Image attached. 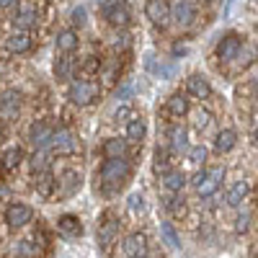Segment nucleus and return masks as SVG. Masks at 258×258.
Masks as SVG:
<instances>
[{
    "instance_id": "1",
    "label": "nucleus",
    "mask_w": 258,
    "mask_h": 258,
    "mask_svg": "<svg viewBox=\"0 0 258 258\" xmlns=\"http://www.w3.org/2000/svg\"><path fill=\"white\" fill-rule=\"evenodd\" d=\"M101 176V186H103V194H114L119 191L129 178H132V165H129L126 158H111L106 160L98 170Z\"/></svg>"
},
{
    "instance_id": "2",
    "label": "nucleus",
    "mask_w": 258,
    "mask_h": 258,
    "mask_svg": "<svg viewBox=\"0 0 258 258\" xmlns=\"http://www.w3.org/2000/svg\"><path fill=\"white\" fill-rule=\"evenodd\" d=\"M222 178H225V168H222V165H214V168L199 170V173L194 176L191 186L197 188V194H199L202 199H209V197H214V194H217Z\"/></svg>"
},
{
    "instance_id": "3",
    "label": "nucleus",
    "mask_w": 258,
    "mask_h": 258,
    "mask_svg": "<svg viewBox=\"0 0 258 258\" xmlns=\"http://www.w3.org/2000/svg\"><path fill=\"white\" fill-rule=\"evenodd\" d=\"M98 96H101V85L91 78H80L68 85V98L75 106H91L93 101H98Z\"/></svg>"
},
{
    "instance_id": "4",
    "label": "nucleus",
    "mask_w": 258,
    "mask_h": 258,
    "mask_svg": "<svg viewBox=\"0 0 258 258\" xmlns=\"http://www.w3.org/2000/svg\"><path fill=\"white\" fill-rule=\"evenodd\" d=\"M101 13L106 18V24H111L116 29H124L132 21V8H129L126 0H106L101 6Z\"/></svg>"
},
{
    "instance_id": "5",
    "label": "nucleus",
    "mask_w": 258,
    "mask_h": 258,
    "mask_svg": "<svg viewBox=\"0 0 258 258\" xmlns=\"http://www.w3.org/2000/svg\"><path fill=\"white\" fill-rule=\"evenodd\" d=\"M119 227H121V222L116 220V214L103 212L101 225H98V248L101 250H111V245L119 240Z\"/></svg>"
},
{
    "instance_id": "6",
    "label": "nucleus",
    "mask_w": 258,
    "mask_h": 258,
    "mask_svg": "<svg viewBox=\"0 0 258 258\" xmlns=\"http://www.w3.org/2000/svg\"><path fill=\"white\" fill-rule=\"evenodd\" d=\"M49 153L52 155H59V158H68V155H75L80 150V142L78 137L70 132V129H57V132L52 135V142H49Z\"/></svg>"
},
{
    "instance_id": "7",
    "label": "nucleus",
    "mask_w": 258,
    "mask_h": 258,
    "mask_svg": "<svg viewBox=\"0 0 258 258\" xmlns=\"http://www.w3.org/2000/svg\"><path fill=\"white\" fill-rule=\"evenodd\" d=\"M52 135H54V129H52V124L44 121V119H36V121L29 126V142L36 147V153H44V150L49 147Z\"/></svg>"
},
{
    "instance_id": "8",
    "label": "nucleus",
    "mask_w": 258,
    "mask_h": 258,
    "mask_svg": "<svg viewBox=\"0 0 258 258\" xmlns=\"http://www.w3.org/2000/svg\"><path fill=\"white\" fill-rule=\"evenodd\" d=\"M150 250V240L145 232H132L126 235L124 243H121V255L124 258H145Z\"/></svg>"
},
{
    "instance_id": "9",
    "label": "nucleus",
    "mask_w": 258,
    "mask_h": 258,
    "mask_svg": "<svg viewBox=\"0 0 258 258\" xmlns=\"http://www.w3.org/2000/svg\"><path fill=\"white\" fill-rule=\"evenodd\" d=\"M21 109H24V93L21 91H6L0 96V116L13 121L21 116Z\"/></svg>"
},
{
    "instance_id": "10",
    "label": "nucleus",
    "mask_w": 258,
    "mask_h": 258,
    "mask_svg": "<svg viewBox=\"0 0 258 258\" xmlns=\"http://www.w3.org/2000/svg\"><path fill=\"white\" fill-rule=\"evenodd\" d=\"M145 16L153 21L158 29H165L170 24V6H168V0H147Z\"/></svg>"
},
{
    "instance_id": "11",
    "label": "nucleus",
    "mask_w": 258,
    "mask_h": 258,
    "mask_svg": "<svg viewBox=\"0 0 258 258\" xmlns=\"http://www.w3.org/2000/svg\"><path fill=\"white\" fill-rule=\"evenodd\" d=\"M31 220H34V209L29 204H24V202H13L6 209V222L11 227H26Z\"/></svg>"
},
{
    "instance_id": "12",
    "label": "nucleus",
    "mask_w": 258,
    "mask_h": 258,
    "mask_svg": "<svg viewBox=\"0 0 258 258\" xmlns=\"http://www.w3.org/2000/svg\"><path fill=\"white\" fill-rule=\"evenodd\" d=\"M13 21H16V26H18L21 31H29L31 26L39 24V8H36L34 3H18Z\"/></svg>"
},
{
    "instance_id": "13",
    "label": "nucleus",
    "mask_w": 258,
    "mask_h": 258,
    "mask_svg": "<svg viewBox=\"0 0 258 258\" xmlns=\"http://www.w3.org/2000/svg\"><path fill=\"white\" fill-rule=\"evenodd\" d=\"M80 186H83V176H80V170H75V168H68L59 176V181H57L59 197H75V194L80 191Z\"/></svg>"
},
{
    "instance_id": "14",
    "label": "nucleus",
    "mask_w": 258,
    "mask_h": 258,
    "mask_svg": "<svg viewBox=\"0 0 258 258\" xmlns=\"http://www.w3.org/2000/svg\"><path fill=\"white\" fill-rule=\"evenodd\" d=\"M6 49H8L11 54H26V52L34 49V36H31L29 31H21V29H18V31L8 34Z\"/></svg>"
},
{
    "instance_id": "15",
    "label": "nucleus",
    "mask_w": 258,
    "mask_h": 258,
    "mask_svg": "<svg viewBox=\"0 0 258 258\" xmlns=\"http://www.w3.org/2000/svg\"><path fill=\"white\" fill-rule=\"evenodd\" d=\"M194 16H197V11H194L191 0H176V3L170 6V21H176L178 26H191Z\"/></svg>"
},
{
    "instance_id": "16",
    "label": "nucleus",
    "mask_w": 258,
    "mask_h": 258,
    "mask_svg": "<svg viewBox=\"0 0 258 258\" xmlns=\"http://www.w3.org/2000/svg\"><path fill=\"white\" fill-rule=\"evenodd\" d=\"M34 188H36V194H39L41 199H49L52 194L57 191V178H54V173H52L49 168H44V170H39V173H36Z\"/></svg>"
},
{
    "instance_id": "17",
    "label": "nucleus",
    "mask_w": 258,
    "mask_h": 258,
    "mask_svg": "<svg viewBox=\"0 0 258 258\" xmlns=\"http://www.w3.org/2000/svg\"><path fill=\"white\" fill-rule=\"evenodd\" d=\"M240 47H243V39L238 34H227V36H222V41L217 44V57L222 62H230L235 54L240 52Z\"/></svg>"
},
{
    "instance_id": "18",
    "label": "nucleus",
    "mask_w": 258,
    "mask_h": 258,
    "mask_svg": "<svg viewBox=\"0 0 258 258\" xmlns=\"http://www.w3.org/2000/svg\"><path fill=\"white\" fill-rule=\"evenodd\" d=\"M54 47H57L62 54L75 52V49L80 47V36H78V31H75V29H62V31H57V36H54Z\"/></svg>"
},
{
    "instance_id": "19",
    "label": "nucleus",
    "mask_w": 258,
    "mask_h": 258,
    "mask_svg": "<svg viewBox=\"0 0 258 258\" xmlns=\"http://www.w3.org/2000/svg\"><path fill=\"white\" fill-rule=\"evenodd\" d=\"M186 91H188V96L204 101V98L212 96V85H209V80L202 78V75H191V78L186 80Z\"/></svg>"
},
{
    "instance_id": "20",
    "label": "nucleus",
    "mask_w": 258,
    "mask_h": 258,
    "mask_svg": "<svg viewBox=\"0 0 258 258\" xmlns=\"http://www.w3.org/2000/svg\"><path fill=\"white\" fill-rule=\"evenodd\" d=\"M57 230L64 235V238H80L83 235V225H80V220L75 217V214H62V217L57 220Z\"/></svg>"
},
{
    "instance_id": "21",
    "label": "nucleus",
    "mask_w": 258,
    "mask_h": 258,
    "mask_svg": "<svg viewBox=\"0 0 258 258\" xmlns=\"http://www.w3.org/2000/svg\"><path fill=\"white\" fill-rule=\"evenodd\" d=\"M73 70H75V59H73L70 54H59V57L54 59L52 73H54V78H57L59 83H68V80L73 78Z\"/></svg>"
},
{
    "instance_id": "22",
    "label": "nucleus",
    "mask_w": 258,
    "mask_h": 258,
    "mask_svg": "<svg viewBox=\"0 0 258 258\" xmlns=\"http://www.w3.org/2000/svg\"><path fill=\"white\" fill-rule=\"evenodd\" d=\"M145 135H147L145 119H142V116H129V121H126V142H132V145H142Z\"/></svg>"
},
{
    "instance_id": "23",
    "label": "nucleus",
    "mask_w": 258,
    "mask_h": 258,
    "mask_svg": "<svg viewBox=\"0 0 258 258\" xmlns=\"http://www.w3.org/2000/svg\"><path fill=\"white\" fill-rule=\"evenodd\" d=\"M126 140L121 137H109V140H103V147H101V153L106 155V160H111V158H126Z\"/></svg>"
},
{
    "instance_id": "24",
    "label": "nucleus",
    "mask_w": 258,
    "mask_h": 258,
    "mask_svg": "<svg viewBox=\"0 0 258 258\" xmlns=\"http://www.w3.org/2000/svg\"><path fill=\"white\" fill-rule=\"evenodd\" d=\"M250 194V183L245 181V178H240V181H235L232 183V188L227 191V207H240L243 202H245V197Z\"/></svg>"
},
{
    "instance_id": "25",
    "label": "nucleus",
    "mask_w": 258,
    "mask_h": 258,
    "mask_svg": "<svg viewBox=\"0 0 258 258\" xmlns=\"http://www.w3.org/2000/svg\"><path fill=\"white\" fill-rule=\"evenodd\" d=\"M163 186L170 194H181L183 186H186V173H183L181 168H170L168 173H163Z\"/></svg>"
},
{
    "instance_id": "26",
    "label": "nucleus",
    "mask_w": 258,
    "mask_h": 258,
    "mask_svg": "<svg viewBox=\"0 0 258 258\" xmlns=\"http://www.w3.org/2000/svg\"><path fill=\"white\" fill-rule=\"evenodd\" d=\"M235 145H238V132H235V129H222V132H217V137H214V150H217V153H230Z\"/></svg>"
},
{
    "instance_id": "27",
    "label": "nucleus",
    "mask_w": 258,
    "mask_h": 258,
    "mask_svg": "<svg viewBox=\"0 0 258 258\" xmlns=\"http://www.w3.org/2000/svg\"><path fill=\"white\" fill-rule=\"evenodd\" d=\"M188 109H191V106H188V98H186L183 93H173V96L168 98V114H170V116L181 119V116L188 114Z\"/></svg>"
},
{
    "instance_id": "28",
    "label": "nucleus",
    "mask_w": 258,
    "mask_h": 258,
    "mask_svg": "<svg viewBox=\"0 0 258 258\" xmlns=\"http://www.w3.org/2000/svg\"><path fill=\"white\" fill-rule=\"evenodd\" d=\"M160 238H163V243H165V245H168L170 250L181 248V238H178L176 227L170 225V222H160Z\"/></svg>"
},
{
    "instance_id": "29",
    "label": "nucleus",
    "mask_w": 258,
    "mask_h": 258,
    "mask_svg": "<svg viewBox=\"0 0 258 258\" xmlns=\"http://www.w3.org/2000/svg\"><path fill=\"white\" fill-rule=\"evenodd\" d=\"M21 160H24V150L21 147H8L3 153V158H0V163H3L6 170H16L21 165Z\"/></svg>"
},
{
    "instance_id": "30",
    "label": "nucleus",
    "mask_w": 258,
    "mask_h": 258,
    "mask_svg": "<svg viewBox=\"0 0 258 258\" xmlns=\"http://www.w3.org/2000/svg\"><path fill=\"white\" fill-rule=\"evenodd\" d=\"M170 147H173V150H188V132H186V126L176 124L173 129H170Z\"/></svg>"
},
{
    "instance_id": "31",
    "label": "nucleus",
    "mask_w": 258,
    "mask_h": 258,
    "mask_svg": "<svg viewBox=\"0 0 258 258\" xmlns=\"http://www.w3.org/2000/svg\"><path fill=\"white\" fill-rule=\"evenodd\" d=\"M253 59H255V49H253V47H240V52L235 54L230 62H235V68H232V70L238 73V70H245Z\"/></svg>"
},
{
    "instance_id": "32",
    "label": "nucleus",
    "mask_w": 258,
    "mask_h": 258,
    "mask_svg": "<svg viewBox=\"0 0 258 258\" xmlns=\"http://www.w3.org/2000/svg\"><path fill=\"white\" fill-rule=\"evenodd\" d=\"M21 258H36V253H39V248H36V243H31V240H16V248H13Z\"/></svg>"
},
{
    "instance_id": "33",
    "label": "nucleus",
    "mask_w": 258,
    "mask_h": 258,
    "mask_svg": "<svg viewBox=\"0 0 258 258\" xmlns=\"http://www.w3.org/2000/svg\"><path fill=\"white\" fill-rule=\"evenodd\" d=\"M207 158H209V150H207L204 145H194V147H188V160H191L194 165H204Z\"/></svg>"
},
{
    "instance_id": "34",
    "label": "nucleus",
    "mask_w": 258,
    "mask_h": 258,
    "mask_svg": "<svg viewBox=\"0 0 258 258\" xmlns=\"http://www.w3.org/2000/svg\"><path fill=\"white\" fill-rule=\"evenodd\" d=\"M209 124H212V111H207V109H197V111H194V126H197L199 132H207Z\"/></svg>"
},
{
    "instance_id": "35",
    "label": "nucleus",
    "mask_w": 258,
    "mask_h": 258,
    "mask_svg": "<svg viewBox=\"0 0 258 258\" xmlns=\"http://www.w3.org/2000/svg\"><path fill=\"white\" fill-rule=\"evenodd\" d=\"M168 163H170V158H168V150L165 147H158L155 150V170L158 173H168Z\"/></svg>"
},
{
    "instance_id": "36",
    "label": "nucleus",
    "mask_w": 258,
    "mask_h": 258,
    "mask_svg": "<svg viewBox=\"0 0 258 258\" xmlns=\"http://www.w3.org/2000/svg\"><path fill=\"white\" fill-rule=\"evenodd\" d=\"M163 207H165L170 214H176V217H181V214L186 212L183 199H176V197H165V199H163Z\"/></svg>"
},
{
    "instance_id": "37",
    "label": "nucleus",
    "mask_w": 258,
    "mask_h": 258,
    "mask_svg": "<svg viewBox=\"0 0 258 258\" xmlns=\"http://www.w3.org/2000/svg\"><path fill=\"white\" fill-rule=\"evenodd\" d=\"M129 212L132 214H142L145 212V197L142 194H132V197H129Z\"/></svg>"
},
{
    "instance_id": "38",
    "label": "nucleus",
    "mask_w": 258,
    "mask_h": 258,
    "mask_svg": "<svg viewBox=\"0 0 258 258\" xmlns=\"http://www.w3.org/2000/svg\"><path fill=\"white\" fill-rule=\"evenodd\" d=\"M248 227H250V214L240 212L238 217H235V232H248Z\"/></svg>"
},
{
    "instance_id": "39",
    "label": "nucleus",
    "mask_w": 258,
    "mask_h": 258,
    "mask_svg": "<svg viewBox=\"0 0 258 258\" xmlns=\"http://www.w3.org/2000/svg\"><path fill=\"white\" fill-rule=\"evenodd\" d=\"M44 168H47V155L44 153H34L31 155V170L39 173V170H44Z\"/></svg>"
},
{
    "instance_id": "40",
    "label": "nucleus",
    "mask_w": 258,
    "mask_h": 258,
    "mask_svg": "<svg viewBox=\"0 0 258 258\" xmlns=\"http://www.w3.org/2000/svg\"><path fill=\"white\" fill-rule=\"evenodd\" d=\"M98 68H101V59H98L96 54H91V57H85V62H83V70L88 73V75L98 73Z\"/></svg>"
},
{
    "instance_id": "41",
    "label": "nucleus",
    "mask_w": 258,
    "mask_h": 258,
    "mask_svg": "<svg viewBox=\"0 0 258 258\" xmlns=\"http://www.w3.org/2000/svg\"><path fill=\"white\" fill-rule=\"evenodd\" d=\"M126 116H129V106H126V103L116 106L114 114H111V119H114V121H121V119H126Z\"/></svg>"
},
{
    "instance_id": "42",
    "label": "nucleus",
    "mask_w": 258,
    "mask_h": 258,
    "mask_svg": "<svg viewBox=\"0 0 258 258\" xmlns=\"http://www.w3.org/2000/svg\"><path fill=\"white\" fill-rule=\"evenodd\" d=\"M73 24L75 26H85V8H75L73 11Z\"/></svg>"
},
{
    "instance_id": "43",
    "label": "nucleus",
    "mask_w": 258,
    "mask_h": 258,
    "mask_svg": "<svg viewBox=\"0 0 258 258\" xmlns=\"http://www.w3.org/2000/svg\"><path fill=\"white\" fill-rule=\"evenodd\" d=\"M129 96H132V85H121V88L116 91V101H126Z\"/></svg>"
},
{
    "instance_id": "44",
    "label": "nucleus",
    "mask_w": 258,
    "mask_h": 258,
    "mask_svg": "<svg viewBox=\"0 0 258 258\" xmlns=\"http://www.w3.org/2000/svg\"><path fill=\"white\" fill-rule=\"evenodd\" d=\"M114 47H116V49H119V47L126 49V47H129V36H126V34H119V39H114Z\"/></svg>"
},
{
    "instance_id": "45",
    "label": "nucleus",
    "mask_w": 258,
    "mask_h": 258,
    "mask_svg": "<svg viewBox=\"0 0 258 258\" xmlns=\"http://www.w3.org/2000/svg\"><path fill=\"white\" fill-rule=\"evenodd\" d=\"M21 0H0V11H8V8H16Z\"/></svg>"
},
{
    "instance_id": "46",
    "label": "nucleus",
    "mask_w": 258,
    "mask_h": 258,
    "mask_svg": "<svg viewBox=\"0 0 258 258\" xmlns=\"http://www.w3.org/2000/svg\"><path fill=\"white\" fill-rule=\"evenodd\" d=\"M3 140H6V132H3V126H0V145H3Z\"/></svg>"
},
{
    "instance_id": "47",
    "label": "nucleus",
    "mask_w": 258,
    "mask_h": 258,
    "mask_svg": "<svg viewBox=\"0 0 258 258\" xmlns=\"http://www.w3.org/2000/svg\"><path fill=\"white\" fill-rule=\"evenodd\" d=\"M253 140H255V145H258V126H255V135H253Z\"/></svg>"
},
{
    "instance_id": "48",
    "label": "nucleus",
    "mask_w": 258,
    "mask_h": 258,
    "mask_svg": "<svg viewBox=\"0 0 258 258\" xmlns=\"http://www.w3.org/2000/svg\"><path fill=\"white\" fill-rule=\"evenodd\" d=\"M255 96H258V83H255Z\"/></svg>"
}]
</instances>
